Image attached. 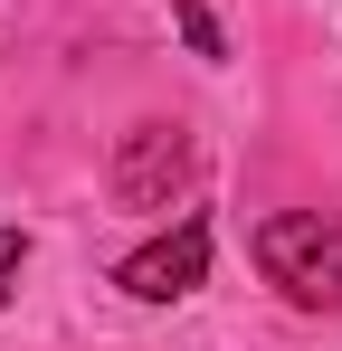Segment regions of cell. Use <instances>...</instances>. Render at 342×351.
I'll list each match as a JSON object with an SVG mask.
<instances>
[{"instance_id":"4","label":"cell","mask_w":342,"mask_h":351,"mask_svg":"<svg viewBox=\"0 0 342 351\" xmlns=\"http://www.w3.org/2000/svg\"><path fill=\"white\" fill-rule=\"evenodd\" d=\"M181 38H190V48H200V58H219V19H209V10H200V0H181Z\"/></svg>"},{"instance_id":"5","label":"cell","mask_w":342,"mask_h":351,"mask_svg":"<svg viewBox=\"0 0 342 351\" xmlns=\"http://www.w3.org/2000/svg\"><path fill=\"white\" fill-rule=\"evenodd\" d=\"M19 256H29V247H19V228H0V304L19 294Z\"/></svg>"},{"instance_id":"2","label":"cell","mask_w":342,"mask_h":351,"mask_svg":"<svg viewBox=\"0 0 342 351\" xmlns=\"http://www.w3.org/2000/svg\"><path fill=\"white\" fill-rule=\"evenodd\" d=\"M114 285L133 294V304H181V294L209 285V219H181L162 228L152 247H133L124 266H114Z\"/></svg>"},{"instance_id":"3","label":"cell","mask_w":342,"mask_h":351,"mask_svg":"<svg viewBox=\"0 0 342 351\" xmlns=\"http://www.w3.org/2000/svg\"><path fill=\"white\" fill-rule=\"evenodd\" d=\"M181 180H190V143H181V123H133L124 152H114V199H124V209H171Z\"/></svg>"},{"instance_id":"1","label":"cell","mask_w":342,"mask_h":351,"mask_svg":"<svg viewBox=\"0 0 342 351\" xmlns=\"http://www.w3.org/2000/svg\"><path fill=\"white\" fill-rule=\"evenodd\" d=\"M257 266H266V285H276L285 304L342 313V219H323V209H276V219L257 228Z\"/></svg>"}]
</instances>
